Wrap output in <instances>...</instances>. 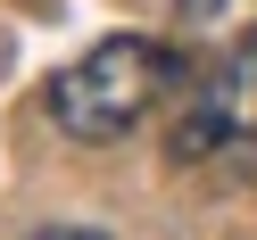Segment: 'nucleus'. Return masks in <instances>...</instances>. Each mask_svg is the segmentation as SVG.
Wrapping results in <instances>:
<instances>
[{"label": "nucleus", "mask_w": 257, "mask_h": 240, "mask_svg": "<svg viewBox=\"0 0 257 240\" xmlns=\"http://www.w3.org/2000/svg\"><path fill=\"white\" fill-rule=\"evenodd\" d=\"M166 83H174L166 42H150V34H108V42H91L75 67L50 75L42 108H50V124H58L67 141H124L158 100H166Z\"/></svg>", "instance_id": "1"}, {"label": "nucleus", "mask_w": 257, "mask_h": 240, "mask_svg": "<svg viewBox=\"0 0 257 240\" xmlns=\"http://www.w3.org/2000/svg\"><path fill=\"white\" fill-rule=\"evenodd\" d=\"M174 149L183 157H249L257 149V34L224 42V50L191 75Z\"/></svg>", "instance_id": "2"}, {"label": "nucleus", "mask_w": 257, "mask_h": 240, "mask_svg": "<svg viewBox=\"0 0 257 240\" xmlns=\"http://www.w3.org/2000/svg\"><path fill=\"white\" fill-rule=\"evenodd\" d=\"M25 240H108V232H91V223H42V232H25Z\"/></svg>", "instance_id": "3"}, {"label": "nucleus", "mask_w": 257, "mask_h": 240, "mask_svg": "<svg viewBox=\"0 0 257 240\" xmlns=\"http://www.w3.org/2000/svg\"><path fill=\"white\" fill-rule=\"evenodd\" d=\"M216 9H224V0H174V17H183V25H207Z\"/></svg>", "instance_id": "4"}]
</instances>
